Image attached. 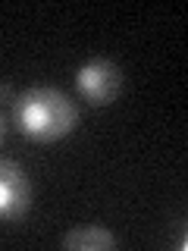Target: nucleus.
Instances as JSON below:
<instances>
[{"label":"nucleus","instance_id":"f257e3e1","mask_svg":"<svg viewBox=\"0 0 188 251\" xmlns=\"http://www.w3.org/2000/svg\"><path fill=\"white\" fill-rule=\"evenodd\" d=\"M13 123L31 141H57L75 129L78 110L57 88H28L13 100Z\"/></svg>","mask_w":188,"mask_h":251},{"label":"nucleus","instance_id":"f03ea898","mask_svg":"<svg viewBox=\"0 0 188 251\" xmlns=\"http://www.w3.org/2000/svg\"><path fill=\"white\" fill-rule=\"evenodd\" d=\"M75 88L88 104L94 107H107L116 100V94L122 88V69L110 60H88L82 69L75 73Z\"/></svg>","mask_w":188,"mask_h":251},{"label":"nucleus","instance_id":"7ed1b4c3","mask_svg":"<svg viewBox=\"0 0 188 251\" xmlns=\"http://www.w3.org/2000/svg\"><path fill=\"white\" fill-rule=\"evenodd\" d=\"M31 207V185L19 163L0 157V220H19Z\"/></svg>","mask_w":188,"mask_h":251},{"label":"nucleus","instance_id":"20e7f679","mask_svg":"<svg viewBox=\"0 0 188 251\" xmlns=\"http://www.w3.org/2000/svg\"><path fill=\"white\" fill-rule=\"evenodd\" d=\"M60 245L66 251H110V248H116V239H113L110 229L91 223V226H75V229H69L63 235Z\"/></svg>","mask_w":188,"mask_h":251},{"label":"nucleus","instance_id":"39448f33","mask_svg":"<svg viewBox=\"0 0 188 251\" xmlns=\"http://www.w3.org/2000/svg\"><path fill=\"white\" fill-rule=\"evenodd\" d=\"M13 98V88L10 85H0V100H10Z\"/></svg>","mask_w":188,"mask_h":251},{"label":"nucleus","instance_id":"423d86ee","mask_svg":"<svg viewBox=\"0 0 188 251\" xmlns=\"http://www.w3.org/2000/svg\"><path fill=\"white\" fill-rule=\"evenodd\" d=\"M3 135H6V123H3V116H0V141H3Z\"/></svg>","mask_w":188,"mask_h":251}]
</instances>
